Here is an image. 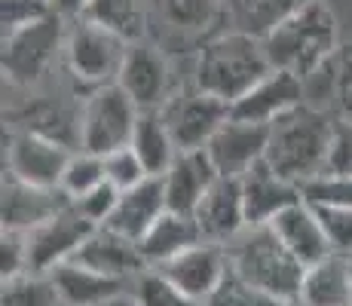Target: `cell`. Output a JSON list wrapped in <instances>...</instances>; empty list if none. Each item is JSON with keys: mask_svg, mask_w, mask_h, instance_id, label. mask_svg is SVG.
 <instances>
[{"mask_svg": "<svg viewBox=\"0 0 352 306\" xmlns=\"http://www.w3.org/2000/svg\"><path fill=\"white\" fill-rule=\"evenodd\" d=\"M202 239L214 245H227L248 230L245 202H242V184L236 178H218L193 215Z\"/></svg>", "mask_w": 352, "mask_h": 306, "instance_id": "15", "label": "cell"}, {"mask_svg": "<svg viewBox=\"0 0 352 306\" xmlns=\"http://www.w3.org/2000/svg\"><path fill=\"white\" fill-rule=\"evenodd\" d=\"M104 175H107V184H113L120 193L138 187L144 178H151V175L144 172V166H141V160L135 156L132 147H123V151L104 156Z\"/></svg>", "mask_w": 352, "mask_h": 306, "instance_id": "35", "label": "cell"}, {"mask_svg": "<svg viewBox=\"0 0 352 306\" xmlns=\"http://www.w3.org/2000/svg\"><path fill=\"white\" fill-rule=\"evenodd\" d=\"M227 254L230 270L245 285L276 297L279 303L297 300L307 267L279 242L270 223L267 227H248L242 236H236L227 245Z\"/></svg>", "mask_w": 352, "mask_h": 306, "instance_id": "4", "label": "cell"}, {"mask_svg": "<svg viewBox=\"0 0 352 306\" xmlns=\"http://www.w3.org/2000/svg\"><path fill=\"white\" fill-rule=\"evenodd\" d=\"M239 184L248 227H267V223H273L276 215H282L294 202H300V187H294L282 175H276L267 166V160L257 162L248 175H242Z\"/></svg>", "mask_w": 352, "mask_h": 306, "instance_id": "19", "label": "cell"}, {"mask_svg": "<svg viewBox=\"0 0 352 306\" xmlns=\"http://www.w3.org/2000/svg\"><path fill=\"white\" fill-rule=\"evenodd\" d=\"M117 86L123 89L138 111H162L172 98V77H168V61L160 46L153 43H129V52L120 67Z\"/></svg>", "mask_w": 352, "mask_h": 306, "instance_id": "11", "label": "cell"}, {"mask_svg": "<svg viewBox=\"0 0 352 306\" xmlns=\"http://www.w3.org/2000/svg\"><path fill=\"white\" fill-rule=\"evenodd\" d=\"M96 230V223L86 221L74 206L62 208L58 215H52L46 223H40L37 230L28 233V273L50 276L56 267L71 263Z\"/></svg>", "mask_w": 352, "mask_h": 306, "instance_id": "10", "label": "cell"}, {"mask_svg": "<svg viewBox=\"0 0 352 306\" xmlns=\"http://www.w3.org/2000/svg\"><path fill=\"white\" fill-rule=\"evenodd\" d=\"M86 6H89V0H50V10L58 12L62 19H83Z\"/></svg>", "mask_w": 352, "mask_h": 306, "instance_id": "41", "label": "cell"}, {"mask_svg": "<svg viewBox=\"0 0 352 306\" xmlns=\"http://www.w3.org/2000/svg\"><path fill=\"white\" fill-rule=\"evenodd\" d=\"M270 227H273V233L279 236V242L285 245L303 267H313V263L324 261L328 254H334L316 208L307 206L303 199L294 202L291 208H285L282 215H276Z\"/></svg>", "mask_w": 352, "mask_h": 306, "instance_id": "21", "label": "cell"}, {"mask_svg": "<svg viewBox=\"0 0 352 306\" xmlns=\"http://www.w3.org/2000/svg\"><path fill=\"white\" fill-rule=\"evenodd\" d=\"M160 113L166 120L178 151L184 153V151H206L208 141L230 120V105L190 86V89L175 92Z\"/></svg>", "mask_w": 352, "mask_h": 306, "instance_id": "8", "label": "cell"}, {"mask_svg": "<svg viewBox=\"0 0 352 306\" xmlns=\"http://www.w3.org/2000/svg\"><path fill=\"white\" fill-rule=\"evenodd\" d=\"M138 107L117 83L89 92L80 107V151L111 156L132 144Z\"/></svg>", "mask_w": 352, "mask_h": 306, "instance_id": "6", "label": "cell"}, {"mask_svg": "<svg viewBox=\"0 0 352 306\" xmlns=\"http://www.w3.org/2000/svg\"><path fill=\"white\" fill-rule=\"evenodd\" d=\"M313 83H319V89L309 105L328 111L337 122H352V43L340 46L334 58L316 77L307 80V86Z\"/></svg>", "mask_w": 352, "mask_h": 306, "instance_id": "25", "label": "cell"}, {"mask_svg": "<svg viewBox=\"0 0 352 306\" xmlns=\"http://www.w3.org/2000/svg\"><path fill=\"white\" fill-rule=\"evenodd\" d=\"M67 206H71V199L62 190L31 187V184L3 175V199H0V223H3V230L31 233V230H37L40 223H46L52 215H58Z\"/></svg>", "mask_w": 352, "mask_h": 306, "instance_id": "16", "label": "cell"}, {"mask_svg": "<svg viewBox=\"0 0 352 306\" xmlns=\"http://www.w3.org/2000/svg\"><path fill=\"white\" fill-rule=\"evenodd\" d=\"M83 19L123 37L126 43H138L147 22L144 0H89Z\"/></svg>", "mask_w": 352, "mask_h": 306, "instance_id": "28", "label": "cell"}, {"mask_svg": "<svg viewBox=\"0 0 352 306\" xmlns=\"http://www.w3.org/2000/svg\"><path fill=\"white\" fill-rule=\"evenodd\" d=\"M120 202V190L113 187V184H101V187H96L92 193L80 196V199H71V206L77 208L80 215L86 217L89 223H96V227H104L107 221H111L113 208H117Z\"/></svg>", "mask_w": 352, "mask_h": 306, "instance_id": "36", "label": "cell"}, {"mask_svg": "<svg viewBox=\"0 0 352 306\" xmlns=\"http://www.w3.org/2000/svg\"><path fill=\"white\" fill-rule=\"evenodd\" d=\"M126 52L129 43L123 37H117L96 22H86V19H77L65 40L67 71L77 83L89 86V92L117 83Z\"/></svg>", "mask_w": 352, "mask_h": 306, "instance_id": "7", "label": "cell"}, {"mask_svg": "<svg viewBox=\"0 0 352 306\" xmlns=\"http://www.w3.org/2000/svg\"><path fill=\"white\" fill-rule=\"evenodd\" d=\"M285 306H303V303H297V300H288Z\"/></svg>", "mask_w": 352, "mask_h": 306, "instance_id": "43", "label": "cell"}, {"mask_svg": "<svg viewBox=\"0 0 352 306\" xmlns=\"http://www.w3.org/2000/svg\"><path fill=\"white\" fill-rule=\"evenodd\" d=\"M162 22L181 34L208 31L224 12V0H157Z\"/></svg>", "mask_w": 352, "mask_h": 306, "instance_id": "29", "label": "cell"}, {"mask_svg": "<svg viewBox=\"0 0 352 306\" xmlns=\"http://www.w3.org/2000/svg\"><path fill=\"white\" fill-rule=\"evenodd\" d=\"M129 294L135 297L138 306H202L199 300L187 297L166 273H160V270H153V267L132 278Z\"/></svg>", "mask_w": 352, "mask_h": 306, "instance_id": "31", "label": "cell"}, {"mask_svg": "<svg viewBox=\"0 0 352 306\" xmlns=\"http://www.w3.org/2000/svg\"><path fill=\"white\" fill-rule=\"evenodd\" d=\"M303 101H307V83L300 77H294L288 71H270L239 101L230 105V117L273 126L276 120L285 117L294 107H300Z\"/></svg>", "mask_w": 352, "mask_h": 306, "instance_id": "13", "label": "cell"}, {"mask_svg": "<svg viewBox=\"0 0 352 306\" xmlns=\"http://www.w3.org/2000/svg\"><path fill=\"white\" fill-rule=\"evenodd\" d=\"M273 71L263 50V40L248 37L242 31H227L212 37L206 46L199 50L196 58V71H193V86L214 98L227 101H239L257 80H263Z\"/></svg>", "mask_w": 352, "mask_h": 306, "instance_id": "3", "label": "cell"}, {"mask_svg": "<svg viewBox=\"0 0 352 306\" xmlns=\"http://www.w3.org/2000/svg\"><path fill=\"white\" fill-rule=\"evenodd\" d=\"M74 263L86 270H96V273L107 276V278H120V282L132 285L135 276H141L144 270H151L141 257L138 242L126 239V236L113 233L107 227H98L96 233L86 239V245L77 251Z\"/></svg>", "mask_w": 352, "mask_h": 306, "instance_id": "18", "label": "cell"}, {"mask_svg": "<svg viewBox=\"0 0 352 306\" xmlns=\"http://www.w3.org/2000/svg\"><path fill=\"white\" fill-rule=\"evenodd\" d=\"M160 273H166L187 297L206 303L208 297L221 288V282H224L230 273V254L224 245L199 242V245H193V248L181 251V254L172 257L168 263H162Z\"/></svg>", "mask_w": 352, "mask_h": 306, "instance_id": "14", "label": "cell"}, {"mask_svg": "<svg viewBox=\"0 0 352 306\" xmlns=\"http://www.w3.org/2000/svg\"><path fill=\"white\" fill-rule=\"evenodd\" d=\"M104 306H138V303H135L132 294H120V297H113V300H107Z\"/></svg>", "mask_w": 352, "mask_h": 306, "instance_id": "42", "label": "cell"}, {"mask_svg": "<svg viewBox=\"0 0 352 306\" xmlns=\"http://www.w3.org/2000/svg\"><path fill=\"white\" fill-rule=\"evenodd\" d=\"M77 151H67L58 141H50L37 132L12 129L6 135V175L31 187L62 190V175Z\"/></svg>", "mask_w": 352, "mask_h": 306, "instance_id": "9", "label": "cell"}, {"mask_svg": "<svg viewBox=\"0 0 352 306\" xmlns=\"http://www.w3.org/2000/svg\"><path fill=\"white\" fill-rule=\"evenodd\" d=\"M316 215L324 227L331 251L352 257V208H316Z\"/></svg>", "mask_w": 352, "mask_h": 306, "instance_id": "37", "label": "cell"}, {"mask_svg": "<svg viewBox=\"0 0 352 306\" xmlns=\"http://www.w3.org/2000/svg\"><path fill=\"white\" fill-rule=\"evenodd\" d=\"M300 199L313 208H352V175L322 172L300 184Z\"/></svg>", "mask_w": 352, "mask_h": 306, "instance_id": "32", "label": "cell"}, {"mask_svg": "<svg viewBox=\"0 0 352 306\" xmlns=\"http://www.w3.org/2000/svg\"><path fill=\"white\" fill-rule=\"evenodd\" d=\"M50 276H52V285H56L62 306H104L113 297L129 294V282L107 278L96 273V270L80 267L74 261L56 267Z\"/></svg>", "mask_w": 352, "mask_h": 306, "instance_id": "23", "label": "cell"}, {"mask_svg": "<svg viewBox=\"0 0 352 306\" xmlns=\"http://www.w3.org/2000/svg\"><path fill=\"white\" fill-rule=\"evenodd\" d=\"M307 3L309 0H227V10L233 31L267 40L282 22H288Z\"/></svg>", "mask_w": 352, "mask_h": 306, "instance_id": "27", "label": "cell"}, {"mask_svg": "<svg viewBox=\"0 0 352 306\" xmlns=\"http://www.w3.org/2000/svg\"><path fill=\"white\" fill-rule=\"evenodd\" d=\"M129 147L135 151V156L141 160V166H144V172L151 175V178H162L181 153L160 111L138 113V122H135V132H132V144Z\"/></svg>", "mask_w": 352, "mask_h": 306, "instance_id": "26", "label": "cell"}, {"mask_svg": "<svg viewBox=\"0 0 352 306\" xmlns=\"http://www.w3.org/2000/svg\"><path fill=\"white\" fill-rule=\"evenodd\" d=\"M334 132L337 120L322 107L303 101L300 107L288 111L270 126L267 166L294 187H300L328 168Z\"/></svg>", "mask_w": 352, "mask_h": 306, "instance_id": "1", "label": "cell"}, {"mask_svg": "<svg viewBox=\"0 0 352 306\" xmlns=\"http://www.w3.org/2000/svg\"><path fill=\"white\" fill-rule=\"evenodd\" d=\"M349 261H352V257H349Z\"/></svg>", "mask_w": 352, "mask_h": 306, "instance_id": "44", "label": "cell"}, {"mask_svg": "<svg viewBox=\"0 0 352 306\" xmlns=\"http://www.w3.org/2000/svg\"><path fill=\"white\" fill-rule=\"evenodd\" d=\"M104 181H107L104 156L77 151L71 156V162H67L65 175H62V193L67 196V199H80V196H86L96 187H101Z\"/></svg>", "mask_w": 352, "mask_h": 306, "instance_id": "33", "label": "cell"}, {"mask_svg": "<svg viewBox=\"0 0 352 306\" xmlns=\"http://www.w3.org/2000/svg\"><path fill=\"white\" fill-rule=\"evenodd\" d=\"M324 172L352 175V122H337L334 147H331L328 168H324Z\"/></svg>", "mask_w": 352, "mask_h": 306, "instance_id": "40", "label": "cell"}, {"mask_svg": "<svg viewBox=\"0 0 352 306\" xmlns=\"http://www.w3.org/2000/svg\"><path fill=\"white\" fill-rule=\"evenodd\" d=\"M202 306H285V303H279L276 297H270V294H263V291L252 288V285H245L233 270H230L227 278L221 282V288Z\"/></svg>", "mask_w": 352, "mask_h": 306, "instance_id": "34", "label": "cell"}, {"mask_svg": "<svg viewBox=\"0 0 352 306\" xmlns=\"http://www.w3.org/2000/svg\"><path fill=\"white\" fill-rule=\"evenodd\" d=\"M297 303L303 306H352V261L343 254H328L307 267Z\"/></svg>", "mask_w": 352, "mask_h": 306, "instance_id": "22", "label": "cell"}, {"mask_svg": "<svg viewBox=\"0 0 352 306\" xmlns=\"http://www.w3.org/2000/svg\"><path fill=\"white\" fill-rule=\"evenodd\" d=\"M166 212H168V206H166L162 178H144L138 187L120 193L117 208H113L111 221H107L104 227L126 236V239H132V242H141L147 236V230Z\"/></svg>", "mask_w": 352, "mask_h": 306, "instance_id": "20", "label": "cell"}, {"mask_svg": "<svg viewBox=\"0 0 352 306\" xmlns=\"http://www.w3.org/2000/svg\"><path fill=\"white\" fill-rule=\"evenodd\" d=\"M0 306H62L52 276L46 273H25L6 278L0 288Z\"/></svg>", "mask_w": 352, "mask_h": 306, "instance_id": "30", "label": "cell"}, {"mask_svg": "<svg viewBox=\"0 0 352 306\" xmlns=\"http://www.w3.org/2000/svg\"><path fill=\"white\" fill-rule=\"evenodd\" d=\"M263 50L273 71H288L307 83L340 50L334 12L324 6V0H309L263 40Z\"/></svg>", "mask_w": 352, "mask_h": 306, "instance_id": "2", "label": "cell"}, {"mask_svg": "<svg viewBox=\"0 0 352 306\" xmlns=\"http://www.w3.org/2000/svg\"><path fill=\"white\" fill-rule=\"evenodd\" d=\"M267 144H270V126L261 122H245L230 117L218 129L212 141H208L206 153L212 166L218 168L221 178H236L248 175L257 162L267 160Z\"/></svg>", "mask_w": 352, "mask_h": 306, "instance_id": "12", "label": "cell"}, {"mask_svg": "<svg viewBox=\"0 0 352 306\" xmlns=\"http://www.w3.org/2000/svg\"><path fill=\"white\" fill-rule=\"evenodd\" d=\"M65 19L46 12L37 22L3 34V74L16 86H34L50 74L58 52H65Z\"/></svg>", "mask_w": 352, "mask_h": 306, "instance_id": "5", "label": "cell"}, {"mask_svg": "<svg viewBox=\"0 0 352 306\" xmlns=\"http://www.w3.org/2000/svg\"><path fill=\"white\" fill-rule=\"evenodd\" d=\"M218 168L212 166L206 151H184L178 153V160L172 162L166 175H162V187H166V206L175 215L193 217L199 208L202 196L212 190V184L218 181Z\"/></svg>", "mask_w": 352, "mask_h": 306, "instance_id": "17", "label": "cell"}, {"mask_svg": "<svg viewBox=\"0 0 352 306\" xmlns=\"http://www.w3.org/2000/svg\"><path fill=\"white\" fill-rule=\"evenodd\" d=\"M28 273V233L19 230H3L0 233V276L16 278Z\"/></svg>", "mask_w": 352, "mask_h": 306, "instance_id": "38", "label": "cell"}, {"mask_svg": "<svg viewBox=\"0 0 352 306\" xmlns=\"http://www.w3.org/2000/svg\"><path fill=\"white\" fill-rule=\"evenodd\" d=\"M199 242H206V239H202L193 217L166 212L147 230V236L138 242V248H141V257H144L147 267L160 270L162 263H168L172 257H178L181 251L193 248V245H199Z\"/></svg>", "mask_w": 352, "mask_h": 306, "instance_id": "24", "label": "cell"}, {"mask_svg": "<svg viewBox=\"0 0 352 306\" xmlns=\"http://www.w3.org/2000/svg\"><path fill=\"white\" fill-rule=\"evenodd\" d=\"M50 10V0H3V34L22 28L28 22L43 19Z\"/></svg>", "mask_w": 352, "mask_h": 306, "instance_id": "39", "label": "cell"}]
</instances>
